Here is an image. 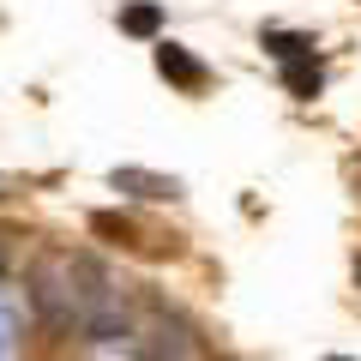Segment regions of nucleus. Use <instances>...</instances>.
Listing matches in <instances>:
<instances>
[{
	"mask_svg": "<svg viewBox=\"0 0 361 361\" xmlns=\"http://www.w3.org/2000/svg\"><path fill=\"white\" fill-rule=\"evenodd\" d=\"M157 25H163V6H151V0L121 13V30H133V37H157Z\"/></svg>",
	"mask_w": 361,
	"mask_h": 361,
	"instance_id": "nucleus-5",
	"label": "nucleus"
},
{
	"mask_svg": "<svg viewBox=\"0 0 361 361\" xmlns=\"http://www.w3.org/2000/svg\"><path fill=\"white\" fill-rule=\"evenodd\" d=\"M157 73L169 78V85H180V90H199L205 85V61H193V54L180 49V42H163V49H157Z\"/></svg>",
	"mask_w": 361,
	"mask_h": 361,
	"instance_id": "nucleus-1",
	"label": "nucleus"
},
{
	"mask_svg": "<svg viewBox=\"0 0 361 361\" xmlns=\"http://www.w3.org/2000/svg\"><path fill=\"white\" fill-rule=\"evenodd\" d=\"M121 187V193H139V199H175L180 193V180H163V175H145V169H115L109 175Z\"/></svg>",
	"mask_w": 361,
	"mask_h": 361,
	"instance_id": "nucleus-2",
	"label": "nucleus"
},
{
	"mask_svg": "<svg viewBox=\"0 0 361 361\" xmlns=\"http://www.w3.org/2000/svg\"><path fill=\"white\" fill-rule=\"evenodd\" d=\"M283 85H289V97H301V103H307V97H319V85H325V73H319V61H283Z\"/></svg>",
	"mask_w": 361,
	"mask_h": 361,
	"instance_id": "nucleus-3",
	"label": "nucleus"
},
{
	"mask_svg": "<svg viewBox=\"0 0 361 361\" xmlns=\"http://www.w3.org/2000/svg\"><path fill=\"white\" fill-rule=\"evenodd\" d=\"M325 361H349V355H325Z\"/></svg>",
	"mask_w": 361,
	"mask_h": 361,
	"instance_id": "nucleus-8",
	"label": "nucleus"
},
{
	"mask_svg": "<svg viewBox=\"0 0 361 361\" xmlns=\"http://www.w3.org/2000/svg\"><path fill=\"white\" fill-rule=\"evenodd\" d=\"M355 283H361V259H355Z\"/></svg>",
	"mask_w": 361,
	"mask_h": 361,
	"instance_id": "nucleus-7",
	"label": "nucleus"
},
{
	"mask_svg": "<svg viewBox=\"0 0 361 361\" xmlns=\"http://www.w3.org/2000/svg\"><path fill=\"white\" fill-rule=\"evenodd\" d=\"M265 49L277 54V61H307L313 37H301V30H265Z\"/></svg>",
	"mask_w": 361,
	"mask_h": 361,
	"instance_id": "nucleus-4",
	"label": "nucleus"
},
{
	"mask_svg": "<svg viewBox=\"0 0 361 361\" xmlns=\"http://www.w3.org/2000/svg\"><path fill=\"white\" fill-rule=\"evenodd\" d=\"M90 229L109 235V241H133V223H127V217H115V211H97V217H90Z\"/></svg>",
	"mask_w": 361,
	"mask_h": 361,
	"instance_id": "nucleus-6",
	"label": "nucleus"
}]
</instances>
